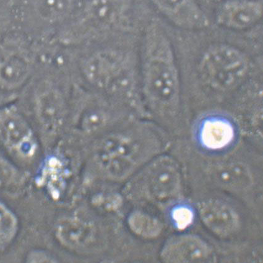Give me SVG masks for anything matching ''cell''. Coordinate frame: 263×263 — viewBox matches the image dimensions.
I'll return each mask as SVG.
<instances>
[{"label":"cell","mask_w":263,"mask_h":263,"mask_svg":"<svg viewBox=\"0 0 263 263\" xmlns=\"http://www.w3.org/2000/svg\"><path fill=\"white\" fill-rule=\"evenodd\" d=\"M76 81L147 117L142 102L140 63L131 51L119 48L93 51L81 61Z\"/></svg>","instance_id":"3957f363"},{"label":"cell","mask_w":263,"mask_h":263,"mask_svg":"<svg viewBox=\"0 0 263 263\" xmlns=\"http://www.w3.org/2000/svg\"><path fill=\"white\" fill-rule=\"evenodd\" d=\"M0 142L11 152L24 158L34 155L37 147L31 126L13 107L0 110Z\"/></svg>","instance_id":"8992f818"},{"label":"cell","mask_w":263,"mask_h":263,"mask_svg":"<svg viewBox=\"0 0 263 263\" xmlns=\"http://www.w3.org/2000/svg\"><path fill=\"white\" fill-rule=\"evenodd\" d=\"M129 225L135 234L145 238L156 237L162 230V223L158 220L141 212L130 216Z\"/></svg>","instance_id":"d6986e66"},{"label":"cell","mask_w":263,"mask_h":263,"mask_svg":"<svg viewBox=\"0 0 263 263\" xmlns=\"http://www.w3.org/2000/svg\"><path fill=\"white\" fill-rule=\"evenodd\" d=\"M31 65L22 54L7 53L0 57V87L5 89L19 88L28 81Z\"/></svg>","instance_id":"9a60e30c"},{"label":"cell","mask_w":263,"mask_h":263,"mask_svg":"<svg viewBox=\"0 0 263 263\" xmlns=\"http://www.w3.org/2000/svg\"><path fill=\"white\" fill-rule=\"evenodd\" d=\"M140 90L148 118L165 125L182 122L187 112L181 71L167 33L155 24L145 31L140 63Z\"/></svg>","instance_id":"6da1fadb"},{"label":"cell","mask_w":263,"mask_h":263,"mask_svg":"<svg viewBox=\"0 0 263 263\" xmlns=\"http://www.w3.org/2000/svg\"><path fill=\"white\" fill-rule=\"evenodd\" d=\"M72 0H35L34 8L38 16L47 22L61 21L71 10Z\"/></svg>","instance_id":"ac0fdd59"},{"label":"cell","mask_w":263,"mask_h":263,"mask_svg":"<svg viewBox=\"0 0 263 263\" xmlns=\"http://www.w3.org/2000/svg\"><path fill=\"white\" fill-rule=\"evenodd\" d=\"M197 115L199 141L205 149L220 151L232 143L235 135L234 117L228 110L212 108Z\"/></svg>","instance_id":"52a82bcc"},{"label":"cell","mask_w":263,"mask_h":263,"mask_svg":"<svg viewBox=\"0 0 263 263\" xmlns=\"http://www.w3.org/2000/svg\"><path fill=\"white\" fill-rule=\"evenodd\" d=\"M211 250L204 240L193 235L172 238L162 250L161 257L167 262H202L210 257Z\"/></svg>","instance_id":"5bb4252c"},{"label":"cell","mask_w":263,"mask_h":263,"mask_svg":"<svg viewBox=\"0 0 263 263\" xmlns=\"http://www.w3.org/2000/svg\"><path fill=\"white\" fill-rule=\"evenodd\" d=\"M16 176L13 166L7 160L0 157V185H8Z\"/></svg>","instance_id":"7402d4cb"},{"label":"cell","mask_w":263,"mask_h":263,"mask_svg":"<svg viewBox=\"0 0 263 263\" xmlns=\"http://www.w3.org/2000/svg\"><path fill=\"white\" fill-rule=\"evenodd\" d=\"M199 213L204 226L214 234L226 237L232 235L240 228V219L229 205L215 200L199 204Z\"/></svg>","instance_id":"4fadbf2b"},{"label":"cell","mask_w":263,"mask_h":263,"mask_svg":"<svg viewBox=\"0 0 263 263\" xmlns=\"http://www.w3.org/2000/svg\"><path fill=\"white\" fill-rule=\"evenodd\" d=\"M262 9L261 0H228L217 11L216 21L223 28L243 31L261 19Z\"/></svg>","instance_id":"8fae6325"},{"label":"cell","mask_w":263,"mask_h":263,"mask_svg":"<svg viewBox=\"0 0 263 263\" xmlns=\"http://www.w3.org/2000/svg\"><path fill=\"white\" fill-rule=\"evenodd\" d=\"M137 117H142L120 102L74 80L69 119L80 132L97 134Z\"/></svg>","instance_id":"5b68a950"},{"label":"cell","mask_w":263,"mask_h":263,"mask_svg":"<svg viewBox=\"0 0 263 263\" xmlns=\"http://www.w3.org/2000/svg\"><path fill=\"white\" fill-rule=\"evenodd\" d=\"M71 98V96L68 98L55 84H42L34 99V113L39 123L48 129L62 126L69 119Z\"/></svg>","instance_id":"ba28073f"},{"label":"cell","mask_w":263,"mask_h":263,"mask_svg":"<svg viewBox=\"0 0 263 263\" xmlns=\"http://www.w3.org/2000/svg\"><path fill=\"white\" fill-rule=\"evenodd\" d=\"M250 57L235 45L216 42L208 45L193 73L181 78L186 107L194 103L197 114L223 108L256 78Z\"/></svg>","instance_id":"7a4b0ae2"},{"label":"cell","mask_w":263,"mask_h":263,"mask_svg":"<svg viewBox=\"0 0 263 263\" xmlns=\"http://www.w3.org/2000/svg\"><path fill=\"white\" fill-rule=\"evenodd\" d=\"M57 234L63 243L77 248L92 243L95 240L96 231L89 223L69 219L60 223Z\"/></svg>","instance_id":"e0dca14e"},{"label":"cell","mask_w":263,"mask_h":263,"mask_svg":"<svg viewBox=\"0 0 263 263\" xmlns=\"http://www.w3.org/2000/svg\"><path fill=\"white\" fill-rule=\"evenodd\" d=\"M172 217L177 228L184 230L192 224L194 218L191 209L186 206H180L175 208L172 213Z\"/></svg>","instance_id":"44dd1931"},{"label":"cell","mask_w":263,"mask_h":263,"mask_svg":"<svg viewBox=\"0 0 263 263\" xmlns=\"http://www.w3.org/2000/svg\"><path fill=\"white\" fill-rule=\"evenodd\" d=\"M213 178L219 186L232 191H243L253 184L249 168L240 162H229L219 165L213 171Z\"/></svg>","instance_id":"2e32d148"},{"label":"cell","mask_w":263,"mask_h":263,"mask_svg":"<svg viewBox=\"0 0 263 263\" xmlns=\"http://www.w3.org/2000/svg\"><path fill=\"white\" fill-rule=\"evenodd\" d=\"M175 26L186 30H202L210 21L196 0H151Z\"/></svg>","instance_id":"7c38bea8"},{"label":"cell","mask_w":263,"mask_h":263,"mask_svg":"<svg viewBox=\"0 0 263 263\" xmlns=\"http://www.w3.org/2000/svg\"><path fill=\"white\" fill-rule=\"evenodd\" d=\"M17 231L16 216L0 201V250L7 248L14 240Z\"/></svg>","instance_id":"ffe728a7"},{"label":"cell","mask_w":263,"mask_h":263,"mask_svg":"<svg viewBox=\"0 0 263 263\" xmlns=\"http://www.w3.org/2000/svg\"><path fill=\"white\" fill-rule=\"evenodd\" d=\"M144 177L145 191L156 200H167L179 191V169L171 157H161L155 160L146 169Z\"/></svg>","instance_id":"9c48e42d"},{"label":"cell","mask_w":263,"mask_h":263,"mask_svg":"<svg viewBox=\"0 0 263 263\" xmlns=\"http://www.w3.org/2000/svg\"><path fill=\"white\" fill-rule=\"evenodd\" d=\"M121 0H92L84 11L80 25V40L104 34L119 20Z\"/></svg>","instance_id":"30bf717a"},{"label":"cell","mask_w":263,"mask_h":263,"mask_svg":"<svg viewBox=\"0 0 263 263\" xmlns=\"http://www.w3.org/2000/svg\"><path fill=\"white\" fill-rule=\"evenodd\" d=\"M146 119L132 118L122 130L100 139L93 148V162L110 176L121 178L158 152L159 140Z\"/></svg>","instance_id":"277c9868"}]
</instances>
